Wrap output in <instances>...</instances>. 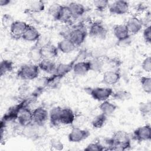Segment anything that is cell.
<instances>
[{
  "label": "cell",
  "mask_w": 151,
  "mask_h": 151,
  "mask_svg": "<svg viewBox=\"0 0 151 151\" xmlns=\"http://www.w3.org/2000/svg\"><path fill=\"white\" fill-rule=\"evenodd\" d=\"M40 70L50 74L55 73L57 65L52 59L43 58L38 63Z\"/></svg>",
  "instance_id": "d6986e66"
},
{
  "label": "cell",
  "mask_w": 151,
  "mask_h": 151,
  "mask_svg": "<svg viewBox=\"0 0 151 151\" xmlns=\"http://www.w3.org/2000/svg\"><path fill=\"white\" fill-rule=\"evenodd\" d=\"M111 97L116 100L124 101L132 99V96L130 92L126 90H118L113 91Z\"/></svg>",
  "instance_id": "4316f807"
},
{
  "label": "cell",
  "mask_w": 151,
  "mask_h": 151,
  "mask_svg": "<svg viewBox=\"0 0 151 151\" xmlns=\"http://www.w3.org/2000/svg\"><path fill=\"white\" fill-rule=\"evenodd\" d=\"M40 71L38 64H25L19 67L17 72V76L23 80H33L38 77Z\"/></svg>",
  "instance_id": "3957f363"
},
{
  "label": "cell",
  "mask_w": 151,
  "mask_h": 151,
  "mask_svg": "<svg viewBox=\"0 0 151 151\" xmlns=\"http://www.w3.org/2000/svg\"><path fill=\"white\" fill-rule=\"evenodd\" d=\"M50 146L52 148L57 150H61L64 149L63 143L58 139H52L50 141Z\"/></svg>",
  "instance_id": "f35d334b"
},
{
  "label": "cell",
  "mask_w": 151,
  "mask_h": 151,
  "mask_svg": "<svg viewBox=\"0 0 151 151\" xmlns=\"http://www.w3.org/2000/svg\"><path fill=\"white\" fill-rule=\"evenodd\" d=\"M120 78L121 75L117 71L107 70L103 74L102 81L107 85H114L120 81Z\"/></svg>",
  "instance_id": "2e32d148"
},
{
  "label": "cell",
  "mask_w": 151,
  "mask_h": 151,
  "mask_svg": "<svg viewBox=\"0 0 151 151\" xmlns=\"http://www.w3.org/2000/svg\"><path fill=\"white\" fill-rule=\"evenodd\" d=\"M14 63L9 60L4 59L2 60L0 65L1 76H3L8 73L11 72L14 70Z\"/></svg>",
  "instance_id": "f546056e"
},
{
  "label": "cell",
  "mask_w": 151,
  "mask_h": 151,
  "mask_svg": "<svg viewBox=\"0 0 151 151\" xmlns=\"http://www.w3.org/2000/svg\"><path fill=\"white\" fill-rule=\"evenodd\" d=\"M61 35L63 38L69 39L76 47H78L86 40L88 35V31L84 26L78 25L71 29L61 32Z\"/></svg>",
  "instance_id": "7a4b0ae2"
},
{
  "label": "cell",
  "mask_w": 151,
  "mask_h": 151,
  "mask_svg": "<svg viewBox=\"0 0 151 151\" xmlns=\"http://www.w3.org/2000/svg\"><path fill=\"white\" fill-rule=\"evenodd\" d=\"M28 58L34 63H39L43 58L41 52V47L37 44L32 46L28 54Z\"/></svg>",
  "instance_id": "484cf974"
},
{
  "label": "cell",
  "mask_w": 151,
  "mask_h": 151,
  "mask_svg": "<svg viewBox=\"0 0 151 151\" xmlns=\"http://www.w3.org/2000/svg\"><path fill=\"white\" fill-rule=\"evenodd\" d=\"M11 3L10 0H1L0 1V5L1 6H5L9 5Z\"/></svg>",
  "instance_id": "b9f144b4"
},
{
  "label": "cell",
  "mask_w": 151,
  "mask_h": 151,
  "mask_svg": "<svg viewBox=\"0 0 151 151\" xmlns=\"http://www.w3.org/2000/svg\"><path fill=\"white\" fill-rule=\"evenodd\" d=\"M90 135V133L88 130L74 126L68 134V139L72 143H79L87 139Z\"/></svg>",
  "instance_id": "5b68a950"
},
{
  "label": "cell",
  "mask_w": 151,
  "mask_h": 151,
  "mask_svg": "<svg viewBox=\"0 0 151 151\" xmlns=\"http://www.w3.org/2000/svg\"><path fill=\"white\" fill-rule=\"evenodd\" d=\"M61 109L60 106L54 107L49 112V120L50 124L54 127H57L61 124L60 118Z\"/></svg>",
  "instance_id": "cb8c5ba5"
},
{
  "label": "cell",
  "mask_w": 151,
  "mask_h": 151,
  "mask_svg": "<svg viewBox=\"0 0 151 151\" xmlns=\"http://www.w3.org/2000/svg\"><path fill=\"white\" fill-rule=\"evenodd\" d=\"M68 6L72 14L73 19H77L81 17L86 12V7L80 3L76 2H71Z\"/></svg>",
  "instance_id": "7402d4cb"
},
{
  "label": "cell",
  "mask_w": 151,
  "mask_h": 151,
  "mask_svg": "<svg viewBox=\"0 0 151 151\" xmlns=\"http://www.w3.org/2000/svg\"><path fill=\"white\" fill-rule=\"evenodd\" d=\"M99 109L101 113L108 116L111 115L115 112L117 109V106L114 103L108 100H106L101 103V104L99 105Z\"/></svg>",
  "instance_id": "d4e9b609"
},
{
  "label": "cell",
  "mask_w": 151,
  "mask_h": 151,
  "mask_svg": "<svg viewBox=\"0 0 151 151\" xmlns=\"http://www.w3.org/2000/svg\"><path fill=\"white\" fill-rule=\"evenodd\" d=\"M106 150H125L131 147V139L126 132L119 130L106 140Z\"/></svg>",
  "instance_id": "6da1fadb"
},
{
  "label": "cell",
  "mask_w": 151,
  "mask_h": 151,
  "mask_svg": "<svg viewBox=\"0 0 151 151\" xmlns=\"http://www.w3.org/2000/svg\"><path fill=\"white\" fill-rule=\"evenodd\" d=\"M58 51L57 46L50 41L41 46V52L42 58L53 59L58 56Z\"/></svg>",
  "instance_id": "7c38bea8"
},
{
  "label": "cell",
  "mask_w": 151,
  "mask_h": 151,
  "mask_svg": "<svg viewBox=\"0 0 151 151\" xmlns=\"http://www.w3.org/2000/svg\"><path fill=\"white\" fill-rule=\"evenodd\" d=\"M107 30L104 24L99 21H94L90 25L88 34L91 37L104 39L106 37Z\"/></svg>",
  "instance_id": "8992f818"
},
{
  "label": "cell",
  "mask_w": 151,
  "mask_h": 151,
  "mask_svg": "<svg viewBox=\"0 0 151 151\" xmlns=\"http://www.w3.org/2000/svg\"><path fill=\"white\" fill-rule=\"evenodd\" d=\"M41 34L38 30L32 25H29L22 36V39L28 42L38 41Z\"/></svg>",
  "instance_id": "ffe728a7"
},
{
  "label": "cell",
  "mask_w": 151,
  "mask_h": 151,
  "mask_svg": "<svg viewBox=\"0 0 151 151\" xmlns=\"http://www.w3.org/2000/svg\"><path fill=\"white\" fill-rule=\"evenodd\" d=\"M86 91L94 100L101 102L108 100V99L111 97V95L114 91L110 87H101L94 88L88 87L86 88Z\"/></svg>",
  "instance_id": "277c9868"
},
{
  "label": "cell",
  "mask_w": 151,
  "mask_h": 151,
  "mask_svg": "<svg viewBox=\"0 0 151 151\" xmlns=\"http://www.w3.org/2000/svg\"><path fill=\"white\" fill-rule=\"evenodd\" d=\"M45 9V5L43 1H32L29 4V9L32 12H40Z\"/></svg>",
  "instance_id": "d6a6232c"
},
{
  "label": "cell",
  "mask_w": 151,
  "mask_h": 151,
  "mask_svg": "<svg viewBox=\"0 0 151 151\" xmlns=\"http://www.w3.org/2000/svg\"><path fill=\"white\" fill-rule=\"evenodd\" d=\"M113 34L119 42L127 41L130 37V34L125 24H117L113 28Z\"/></svg>",
  "instance_id": "5bb4252c"
},
{
  "label": "cell",
  "mask_w": 151,
  "mask_h": 151,
  "mask_svg": "<svg viewBox=\"0 0 151 151\" xmlns=\"http://www.w3.org/2000/svg\"><path fill=\"white\" fill-rule=\"evenodd\" d=\"M133 138L139 142L150 141L151 139L150 125L147 124L136 129L133 133Z\"/></svg>",
  "instance_id": "52a82bcc"
},
{
  "label": "cell",
  "mask_w": 151,
  "mask_h": 151,
  "mask_svg": "<svg viewBox=\"0 0 151 151\" xmlns=\"http://www.w3.org/2000/svg\"><path fill=\"white\" fill-rule=\"evenodd\" d=\"M140 83L143 90L147 94L151 93V78L149 76H142L140 79Z\"/></svg>",
  "instance_id": "4dcf8cb0"
},
{
  "label": "cell",
  "mask_w": 151,
  "mask_h": 151,
  "mask_svg": "<svg viewBox=\"0 0 151 151\" xmlns=\"http://www.w3.org/2000/svg\"><path fill=\"white\" fill-rule=\"evenodd\" d=\"M139 110L143 116L149 115L151 112V102L147 101L140 103L139 104Z\"/></svg>",
  "instance_id": "836d02e7"
},
{
  "label": "cell",
  "mask_w": 151,
  "mask_h": 151,
  "mask_svg": "<svg viewBox=\"0 0 151 151\" xmlns=\"http://www.w3.org/2000/svg\"><path fill=\"white\" fill-rule=\"evenodd\" d=\"M91 64V71L95 72L100 71L104 66V61L101 58H93L90 60Z\"/></svg>",
  "instance_id": "1f68e13d"
},
{
  "label": "cell",
  "mask_w": 151,
  "mask_h": 151,
  "mask_svg": "<svg viewBox=\"0 0 151 151\" xmlns=\"http://www.w3.org/2000/svg\"><path fill=\"white\" fill-rule=\"evenodd\" d=\"M107 120V116L101 113L96 116L91 121V125L94 129H101L106 124Z\"/></svg>",
  "instance_id": "83f0119b"
},
{
  "label": "cell",
  "mask_w": 151,
  "mask_h": 151,
  "mask_svg": "<svg viewBox=\"0 0 151 151\" xmlns=\"http://www.w3.org/2000/svg\"><path fill=\"white\" fill-rule=\"evenodd\" d=\"M143 21L136 17H130L125 24L130 34L133 35L136 34L140 31L143 27Z\"/></svg>",
  "instance_id": "9a60e30c"
},
{
  "label": "cell",
  "mask_w": 151,
  "mask_h": 151,
  "mask_svg": "<svg viewBox=\"0 0 151 151\" xmlns=\"http://www.w3.org/2000/svg\"><path fill=\"white\" fill-rule=\"evenodd\" d=\"M108 8L111 14L123 15L128 12L129 10V4L126 1H116L109 4Z\"/></svg>",
  "instance_id": "30bf717a"
},
{
  "label": "cell",
  "mask_w": 151,
  "mask_h": 151,
  "mask_svg": "<svg viewBox=\"0 0 151 151\" xmlns=\"http://www.w3.org/2000/svg\"><path fill=\"white\" fill-rule=\"evenodd\" d=\"M14 21L11 17L8 14H4L2 18V23L4 27H10Z\"/></svg>",
  "instance_id": "ab89813d"
},
{
  "label": "cell",
  "mask_w": 151,
  "mask_h": 151,
  "mask_svg": "<svg viewBox=\"0 0 151 151\" xmlns=\"http://www.w3.org/2000/svg\"><path fill=\"white\" fill-rule=\"evenodd\" d=\"M17 120L19 124L23 127L32 124L33 123L32 110L28 107L22 108L19 112Z\"/></svg>",
  "instance_id": "8fae6325"
},
{
  "label": "cell",
  "mask_w": 151,
  "mask_h": 151,
  "mask_svg": "<svg viewBox=\"0 0 151 151\" xmlns=\"http://www.w3.org/2000/svg\"><path fill=\"white\" fill-rule=\"evenodd\" d=\"M42 126H40L32 123V124L24 127L22 133L24 136L29 138L33 139L37 138L40 134V128Z\"/></svg>",
  "instance_id": "603a6c76"
},
{
  "label": "cell",
  "mask_w": 151,
  "mask_h": 151,
  "mask_svg": "<svg viewBox=\"0 0 151 151\" xmlns=\"http://www.w3.org/2000/svg\"><path fill=\"white\" fill-rule=\"evenodd\" d=\"M143 37L145 42L150 44L151 42V26H147L143 31Z\"/></svg>",
  "instance_id": "74e56055"
},
{
  "label": "cell",
  "mask_w": 151,
  "mask_h": 151,
  "mask_svg": "<svg viewBox=\"0 0 151 151\" xmlns=\"http://www.w3.org/2000/svg\"><path fill=\"white\" fill-rule=\"evenodd\" d=\"M76 115L73 110L69 107L62 108L60 113V123L64 125H71L75 120Z\"/></svg>",
  "instance_id": "e0dca14e"
},
{
  "label": "cell",
  "mask_w": 151,
  "mask_h": 151,
  "mask_svg": "<svg viewBox=\"0 0 151 151\" xmlns=\"http://www.w3.org/2000/svg\"><path fill=\"white\" fill-rule=\"evenodd\" d=\"M57 47L60 52L64 54H69L74 51L77 47L69 39L63 38L58 42Z\"/></svg>",
  "instance_id": "44dd1931"
},
{
  "label": "cell",
  "mask_w": 151,
  "mask_h": 151,
  "mask_svg": "<svg viewBox=\"0 0 151 151\" xmlns=\"http://www.w3.org/2000/svg\"><path fill=\"white\" fill-rule=\"evenodd\" d=\"M29 24L22 21H14L9 27L11 37L14 39L19 40L22 38V36Z\"/></svg>",
  "instance_id": "9c48e42d"
},
{
  "label": "cell",
  "mask_w": 151,
  "mask_h": 151,
  "mask_svg": "<svg viewBox=\"0 0 151 151\" xmlns=\"http://www.w3.org/2000/svg\"><path fill=\"white\" fill-rule=\"evenodd\" d=\"M61 5L57 3L55 4H52L50 7L48 9V12L49 14L52 15V17L54 18V17L55 15V14H57V12H58L60 7Z\"/></svg>",
  "instance_id": "60d3db41"
},
{
  "label": "cell",
  "mask_w": 151,
  "mask_h": 151,
  "mask_svg": "<svg viewBox=\"0 0 151 151\" xmlns=\"http://www.w3.org/2000/svg\"><path fill=\"white\" fill-rule=\"evenodd\" d=\"M74 64L75 63H70L69 64L60 63L57 65L54 74L62 77L63 76L69 72L71 69H73V67Z\"/></svg>",
  "instance_id": "f1b7e54d"
},
{
  "label": "cell",
  "mask_w": 151,
  "mask_h": 151,
  "mask_svg": "<svg viewBox=\"0 0 151 151\" xmlns=\"http://www.w3.org/2000/svg\"><path fill=\"white\" fill-rule=\"evenodd\" d=\"M93 5L96 10L102 12L109 7V2L107 0H97L93 1Z\"/></svg>",
  "instance_id": "d590c367"
},
{
  "label": "cell",
  "mask_w": 151,
  "mask_h": 151,
  "mask_svg": "<svg viewBox=\"0 0 151 151\" xmlns=\"http://www.w3.org/2000/svg\"><path fill=\"white\" fill-rule=\"evenodd\" d=\"M54 20L68 24L73 19L72 14L68 5H61L58 12L53 18Z\"/></svg>",
  "instance_id": "4fadbf2b"
},
{
  "label": "cell",
  "mask_w": 151,
  "mask_h": 151,
  "mask_svg": "<svg viewBox=\"0 0 151 151\" xmlns=\"http://www.w3.org/2000/svg\"><path fill=\"white\" fill-rule=\"evenodd\" d=\"M33 123L40 126H44L49 119V112L44 107L40 106L32 110Z\"/></svg>",
  "instance_id": "ba28073f"
},
{
  "label": "cell",
  "mask_w": 151,
  "mask_h": 151,
  "mask_svg": "<svg viewBox=\"0 0 151 151\" xmlns=\"http://www.w3.org/2000/svg\"><path fill=\"white\" fill-rule=\"evenodd\" d=\"M84 150L86 151H103L106 150L105 146L99 142H93L88 144L85 148Z\"/></svg>",
  "instance_id": "e575fe53"
},
{
  "label": "cell",
  "mask_w": 151,
  "mask_h": 151,
  "mask_svg": "<svg viewBox=\"0 0 151 151\" xmlns=\"http://www.w3.org/2000/svg\"><path fill=\"white\" fill-rule=\"evenodd\" d=\"M142 68L146 73H150L151 71V57L148 56L146 57L142 63Z\"/></svg>",
  "instance_id": "8d00e7d4"
},
{
  "label": "cell",
  "mask_w": 151,
  "mask_h": 151,
  "mask_svg": "<svg viewBox=\"0 0 151 151\" xmlns=\"http://www.w3.org/2000/svg\"><path fill=\"white\" fill-rule=\"evenodd\" d=\"M73 73L77 76H84L91 71L90 60H85L75 63L73 67Z\"/></svg>",
  "instance_id": "ac0fdd59"
}]
</instances>
